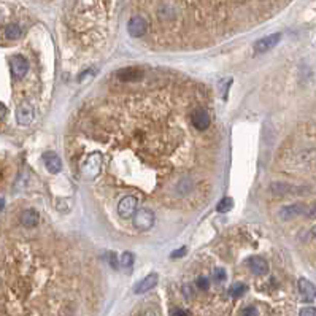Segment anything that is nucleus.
Here are the masks:
<instances>
[{
	"label": "nucleus",
	"mask_w": 316,
	"mask_h": 316,
	"mask_svg": "<svg viewBox=\"0 0 316 316\" xmlns=\"http://www.w3.org/2000/svg\"><path fill=\"white\" fill-rule=\"evenodd\" d=\"M134 262H135V256H134L131 251L123 253L121 257H120V265H121L123 268H131V267L134 265Z\"/></svg>",
	"instance_id": "nucleus-19"
},
{
	"label": "nucleus",
	"mask_w": 316,
	"mask_h": 316,
	"mask_svg": "<svg viewBox=\"0 0 316 316\" xmlns=\"http://www.w3.org/2000/svg\"><path fill=\"white\" fill-rule=\"evenodd\" d=\"M127 32L131 33V37L140 38L148 32V21L143 16H132L127 22Z\"/></svg>",
	"instance_id": "nucleus-5"
},
{
	"label": "nucleus",
	"mask_w": 316,
	"mask_h": 316,
	"mask_svg": "<svg viewBox=\"0 0 316 316\" xmlns=\"http://www.w3.org/2000/svg\"><path fill=\"white\" fill-rule=\"evenodd\" d=\"M299 316H316V308L314 307H305V308H302Z\"/></svg>",
	"instance_id": "nucleus-23"
},
{
	"label": "nucleus",
	"mask_w": 316,
	"mask_h": 316,
	"mask_svg": "<svg viewBox=\"0 0 316 316\" xmlns=\"http://www.w3.org/2000/svg\"><path fill=\"white\" fill-rule=\"evenodd\" d=\"M280 40H282V33H270V35H267V37H262L254 43V53L262 54V53L270 51L280 43Z\"/></svg>",
	"instance_id": "nucleus-7"
},
{
	"label": "nucleus",
	"mask_w": 316,
	"mask_h": 316,
	"mask_svg": "<svg viewBox=\"0 0 316 316\" xmlns=\"http://www.w3.org/2000/svg\"><path fill=\"white\" fill-rule=\"evenodd\" d=\"M213 280L216 283H222L226 280V270L222 267H216L213 270Z\"/></svg>",
	"instance_id": "nucleus-20"
},
{
	"label": "nucleus",
	"mask_w": 316,
	"mask_h": 316,
	"mask_svg": "<svg viewBox=\"0 0 316 316\" xmlns=\"http://www.w3.org/2000/svg\"><path fill=\"white\" fill-rule=\"evenodd\" d=\"M299 294H300V299L303 302H313L316 299V288L314 285L310 282L307 278H300L299 280Z\"/></svg>",
	"instance_id": "nucleus-9"
},
{
	"label": "nucleus",
	"mask_w": 316,
	"mask_h": 316,
	"mask_svg": "<svg viewBox=\"0 0 316 316\" xmlns=\"http://www.w3.org/2000/svg\"><path fill=\"white\" fill-rule=\"evenodd\" d=\"M247 291H248V286L245 285V283H233V285L229 288V296H230L232 299H239V297H242Z\"/></svg>",
	"instance_id": "nucleus-17"
},
{
	"label": "nucleus",
	"mask_w": 316,
	"mask_h": 316,
	"mask_svg": "<svg viewBox=\"0 0 316 316\" xmlns=\"http://www.w3.org/2000/svg\"><path fill=\"white\" fill-rule=\"evenodd\" d=\"M316 215V204L313 205V208H311V212H310V216H314Z\"/></svg>",
	"instance_id": "nucleus-26"
},
{
	"label": "nucleus",
	"mask_w": 316,
	"mask_h": 316,
	"mask_svg": "<svg viewBox=\"0 0 316 316\" xmlns=\"http://www.w3.org/2000/svg\"><path fill=\"white\" fill-rule=\"evenodd\" d=\"M157 282H159L157 273H149V275H146L143 280H140V282L135 285L134 292H135V294H145V292H148L149 289H153L157 285Z\"/></svg>",
	"instance_id": "nucleus-11"
},
{
	"label": "nucleus",
	"mask_w": 316,
	"mask_h": 316,
	"mask_svg": "<svg viewBox=\"0 0 316 316\" xmlns=\"http://www.w3.org/2000/svg\"><path fill=\"white\" fill-rule=\"evenodd\" d=\"M4 32H5V38L7 40H19L21 37H22V29L18 26V24H8L5 29H4Z\"/></svg>",
	"instance_id": "nucleus-16"
},
{
	"label": "nucleus",
	"mask_w": 316,
	"mask_h": 316,
	"mask_svg": "<svg viewBox=\"0 0 316 316\" xmlns=\"http://www.w3.org/2000/svg\"><path fill=\"white\" fill-rule=\"evenodd\" d=\"M186 251H188V250H186V247H181L180 250L173 251V253L170 254V257H172V259H178V257H183V256L186 254Z\"/></svg>",
	"instance_id": "nucleus-24"
},
{
	"label": "nucleus",
	"mask_w": 316,
	"mask_h": 316,
	"mask_svg": "<svg viewBox=\"0 0 316 316\" xmlns=\"http://www.w3.org/2000/svg\"><path fill=\"white\" fill-rule=\"evenodd\" d=\"M307 207L303 204H292V205H288V207H283L282 210H280V216H282V219L288 221V219H292V218H297L300 215L305 213Z\"/></svg>",
	"instance_id": "nucleus-13"
},
{
	"label": "nucleus",
	"mask_w": 316,
	"mask_h": 316,
	"mask_svg": "<svg viewBox=\"0 0 316 316\" xmlns=\"http://www.w3.org/2000/svg\"><path fill=\"white\" fill-rule=\"evenodd\" d=\"M137 210H138V199L135 195H126L118 202V215L123 219L134 218Z\"/></svg>",
	"instance_id": "nucleus-3"
},
{
	"label": "nucleus",
	"mask_w": 316,
	"mask_h": 316,
	"mask_svg": "<svg viewBox=\"0 0 316 316\" xmlns=\"http://www.w3.org/2000/svg\"><path fill=\"white\" fill-rule=\"evenodd\" d=\"M118 78L123 81V83H135V81H140L143 78V72L138 68H134V67H127V68L120 70Z\"/></svg>",
	"instance_id": "nucleus-14"
},
{
	"label": "nucleus",
	"mask_w": 316,
	"mask_h": 316,
	"mask_svg": "<svg viewBox=\"0 0 316 316\" xmlns=\"http://www.w3.org/2000/svg\"><path fill=\"white\" fill-rule=\"evenodd\" d=\"M248 267H250V270L254 275H257V276H264L268 272V264H267V261L264 259V257H261V256L250 257V259H248Z\"/></svg>",
	"instance_id": "nucleus-12"
},
{
	"label": "nucleus",
	"mask_w": 316,
	"mask_h": 316,
	"mask_svg": "<svg viewBox=\"0 0 316 316\" xmlns=\"http://www.w3.org/2000/svg\"><path fill=\"white\" fill-rule=\"evenodd\" d=\"M195 286L201 289V291H207L208 288H210V280L207 278V276H199L197 280H195Z\"/></svg>",
	"instance_id": "nucleus-21"
},
{
	"label": "nucleus",
	"mask_w": 316,
	"mask_h": 316,
	"mask_svg": "<svg viewBox=\"0 0 316 316\" xmlns=\"http://www.w3.org/2000/svg\"><path fill=\"white\" fill-rule=\"evenodd\" d=\"M43 162L50 173H59L62 169V161L54 151H46V153H43Z\"/></svg>",
	"instance_id": "nucleus-10"
},
{
	"label": "nucleus",
	"mask_w": 316,
	"mask_h": 316,
	"mask_svg": "<svg viewBox=\"0 0 316 316\" xmlns=\"http://www.w3.org/2000/svg\"><path fill=\"white\" fill-rule=\"evenodd\" d=\"M35 118V110H33V105L27 100L21 102L16 108V121L19 126H30L32 121Z\"/></svg>",
	"instance_id": "nucleus-4"
},
{
	"label": "nucleus",
	"mask_w": 316,
	"mask_h": 316,
	"mask_svg": "<svg viewBox=\"0 0 316 316\" xmlns=\"http://www.w3.org/2000/svg\"><path fill=\"white\" fill-rule=\"evenodd\" d=\"M170 316H189V313L186 310H181V308H172Z\"/></svg>",
	"instance_id": "nucleus-25"
},
{
	"label": "nucleus",
	"mask_w": 316,
	"mask_h": 316,
	"mask_svg": "<svg viewBox=\"0 0 316 316\" xmlns=\"http://www.w3.org/2000/svg\"><path fill=\"white\" fill-rule=\"evenodd\" d=\"M4 205H5V201H4V199H0V210L4 208Z\"/></svg>",
	"instance_id": "nucleus-28"
},
{
	"label": "nucleus",
	"mask_w": 316,
	"mask_h": 316,
	"mask_svg": "<svg viewBox=\"0 0 316 316\" xmlns=\"http://www.w3.org/2000/svg\"><path fill=\"white\" fill-rule=\"evenodd\" d=\"M154 219H156L154 213L151 212V210L140 208L134 215V226H135V229L145 232V230H149L151 227L154 226Z\"/></svg>",
	"instance_id": "nucleus-2"
},
{
	"label": "nucleus",
	"mask_w": 316,
	"mask_h": 316,
	"mask_svg": "<svg viewBox=\"0 0 316 316\" xmlns=\"http://www.w3.org/2000/svg\"><path fill=\"white\" fill-rule=\"evenodd\" d=\"M10 68H11V75H13L15 80H22L29 72V62L24 56L18 54L10 59Z\"/></svg>",
	"instance_id": "nucleus-6"
},
{
	"label": "nucleus",
	"mask_w": 316,
	"mask_h": 316,
	"mask_svg": "<svg viewBox=\"0 0 316 316\" xmlns=\"http://www.w3.org/2000/svg\"><path fill=\"white\" fill-rule=\"evenodd\" d=\"M242 316H259V313H257V308L256 307L250 305V307L242 310Z\"/></svg>",
	"instance_id": "nucleus-22"
},
{
	"label": "nucleus",
	"mask_w": 316,
	"mask_h": 316,
	"mask_svg": "<svg viewBox=\"0 0 316 316\" xmlns=\"http://www.w3.org/2000/svg\"><path fill=\"white\" fill-rule=\"evenodd\" d=\"M143 316H157V314H156L154 311H146V313H145Z\"/></svg>",
	"instance_id": "nucleus-27"
},
{
	"label": "nucleus",
	"mask_w": 316,
	"mask_h": 316,
	"mask_svg": "<svg viewBox=\"0 0 316 316\" xmlns=\"http://www.w3.org/2000/svg\"><path fill=\"white\" fill-rule=\"evenodd\" d=\"M232 208H233V201L230 197H224V199H221V201L218 202L216 212L218 213H227V212H230Z\"/></svg>",
	"instance_id": "nucleus-18"
},
{
	"label": "nucleus",
	"mask_w": 316,
	"mask_h": 316,
	"mask_svg": "<svg viewBox=\"0 0 316 316\" xmlns=\"http://www.w3.org/2000/svg\"><path fill=\"white\" fill-rule=\"evenodd\" d=\"M38 221H40V215L37 210H33V208L24 210L21 215V224L24 227H35L38 224Z\"/></svg>",
	"instance_id": "nucleus-15"
},
{
	"label": "nucleus",
	"mask_w": 316,
	"mask_h": 316,
	"mask_svg": "<svg viewBox=\"0 0 316 316\" xmlns=\"http://www.w3.org/2000/svg\"><path fill=\"white\" fill-rule=\"evenodd\" d=\"M313 235H314V237H316V227H314V229H313Z\"/></svg>",
	"instance_id": "nucleus-29"
},
{
	"label": "nucleus",
	"mask_w": 316,
	"mask_h": 316,
	"mask_svg": "<svg viewBox=\"0 0 316 316\" xmlns=\"http://www.w3.org/2000/svg\"><path fill=\"white\" fill-rule=\"evenodd\" d=\"M191 123L192 126L197 129V131H207V129L210 127V123H212V120H210V114L205 108H195L192 113H191Z\"/></svg>",
	"instance_id": "nucleus-8"
},
{
	"label": "nucleus",
	"mask_w": 316,
	"mask_h": 316,
	"mask_svg": "<svg viewBox=\"0 0 316 316\" xmlns=\"http://www.w3.org/2000/svg\"><path fill=\"white\" fill-rule=\"evenodd\" d=\"M102 164H103V156L99 151H92V153L86 157V162L83 166V177L88 180L96 178L102 170Z\"/></svg>",
	"instance_id": "nucleus-1"
}]
</instances>
